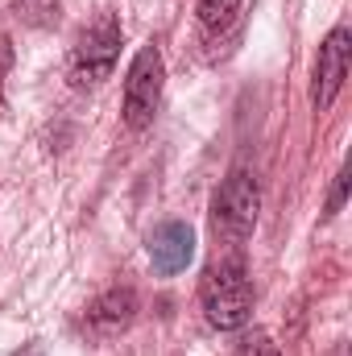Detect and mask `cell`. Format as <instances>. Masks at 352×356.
I'll return each mask as SVG.
<instances>
[{
  "mask_svg": "<svg viewBox=\"0 0 352 356\" xmlns=\"http://www.w3.org/2000/svg\"><path fill=\"white\" fill-rule=\"evenodd\" d=\"M241 356H282V348L265 332H245L241 336Z\"/></svg>",
  "mask_w": 352,
  "mask_h": 356,
  "instance_id": "cell-9",
  "label": "cell"
},
{
  "mask_svg": "<svg viewBox=\"0 0 352 356\" xmlns=\"http://www.w3.org/2000/svg\"><path fill=\"white\" fill-rule=\"evenodd\" d=\"M199 302L211 327L220 332H241L253 319V282L245 273L241 257L211 261L199 277Z\"/></svg>",
  "mask_w": 352,
  "mask_h": 356,
  "instance_id": "cell-1",
  "label": "cell"
},
{
  "mask_svg": "<svg viewBox=\"0 0 352 356\" xmlns=\"http://www.w3.org/2000/svg\"><path fill=\"white\" fill-rule=\"evenodd\" d=\"M344 191H349V175L340 170V175H336V191H332V203H328V216H336V211H340V203H344Z\"/></svg>",
  "mask_w": 352,
  "mask_h": 356,
  "instance_id": "cell-10",
  "label": "cell"
},
{
  "mask_svg": "<svg viewBox=\"0 0 352 356\" xmlns=\"http://www.w3.org/2000/svg\"><path fill=\"white\" fill-rule=\"evenodd\" d=\"M116 58H120V25H116V17L104 13L95 25L83 29L79 46L71 50V83L75 88L104 83L116 71Z\"/></svg>",
  "mask_w": 352,
  "mask_h": 356,
  "instance_id": "cell-4",
  "label": "cell"
},
{
  "mask_svg": "<svg viewBox=\"0 0 352 356\" xmlns=\"http://www.w3.org/2000/svg\"><path fill=\"white\" fill-rule=\"evenodd\" d=\"M133 315H137V294H133L129 286L104 290V294L88 307V323L95 332H120V327L133 323Z\"/></svg>",
  "mask_w": 352,
  "mask_h": 356,
  "instance_id": "cell-7",
  "label": "cell"
},
{
  "mask_svg": "<svg viewBox=\"0 0 352 356\" xmlns=\"http://www.w3.org/2000/svg\"><path fill=\"white\" fill-rule=\"evenodd\" d=\"M150 257H154V269H158V273H178V269H186L191 257H195V232H191V224H182V220L162 224V228L150 236Z\"/></svg>",
  "mask_w": 352,
  "mask_h": 356,
  "instance_id": "cell-6",
  "label": "cell"
},
{
  "mask_svg": "<svg viewBox=\"0 0 352 356\" xmlns=\"http://www.w3.org/2000/svg\"><path fill=\"white\" fill-rule=\"evenodd\" d=\"M349 50H352V33L344 25H336L323 46H319V63H315V88H311V104L315 112H328L336 104V95L349 79Z\"/></svg>",
  "mask_w": 352,
  "mask_h": 356,
  "instance_id": "cell-5",
  "label": "cell"
},
{
  "mask_svg": "<svg viewBox=\"0 0 352 356\" xmlns=\"http://www.w3.org/2000/svg\"><path fill=\"white\" fill-rule=\"evenodd\" d=\"M8 67H13V46H8V38H0V79L8 75Z\"/></svg>",
  "mask_w": 352,
  "mask_h": 356,
  "instance_id": "cell-11",
  "label": "cell"
},
{
  "mask_svg": "<svg viewBox=\"0 0 352 356\" xmlns=\"http://www.w3.org/2000/svg\"><path fill=\"white\" fill-rule=\"evenodd\" d=\"M257 211H262V191H257V178L249 170H237V175L224 178V186L216 191L211 199V228L220 241L228 245H241L253 224H257Z\"/></svg>",
  "mask_w": 352,
  "mask_h": 356,
  "instance_id": "cell-2",
  "label": "cell"
},
{
  "mask_svg": "<svg viewBox=\"0 0 352 356\" xmlns=\"http://www.w3.org/2000/svg\"><path fill=\"white\" fill-rule=\"evenodd\" d=\"M162 83H166V63L162 50L150 42L137 50L129 75H125V124L129 129H145L162 104Z\"/></svg>",
  "mask_w": 352,
  "mask_h": 356,
  "instance_id": "cell-3",
  "label": "cell"
},
{
  "mask_svg": "<svg viewBox=\"0 0 352 356\" xmlns=\"http://www.w3.org/2000/svg\"><path fill=\"white\" fill-rule=\"evenodd\" d=\"M241 4H245V0H199L195 13H199V25H203L207 33H224V29L237 25Z\"/></svg>",
  "mask_w": 352,
  "mask_h": 356,
  "instance_id": "cell-8",
  "label": "cell"
}]
</instances>
